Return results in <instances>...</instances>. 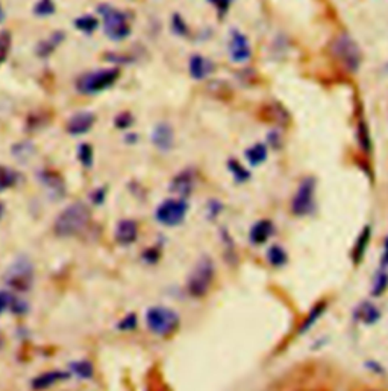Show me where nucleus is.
<instances>
[{
	"mask_svg": "<svg viewBox=\"0 0 388 391\" xmlns=\"http://www.w3.org/2000/svg\"><path fill=\"white\" fill-rule=\"evenodd\" d=\"M89 222V210L82 203H75L59 213L55 221V233L58 236H76Z\"/></svg>",
	"mask_w": 388,
	"mask_h": 391,
	"instance_id": "obj_1",
	"label": "nucleus"
},
{
	"mask_svg": "<svg viewBox=\"0 0 388 391\" xmlns=\"http://www.w3.org/2000/svg\"><path fill=\"white\" fill-rule=\"evenodd\" d=\"M213 280H214V263L211 262V259H208V257H203L202 261L197 262L194 270L192 271V274H189L188 283H187L188 294L194 299L203 297L206 292L210 291Z\"/></svg>",
	"mask_w": 388,
	"mask_h": 391,
	"instance_id": "obj_2",
	"label": "nucleus"
},
{
	"mask_svg": "<svg viewBox=\"0 0 388 391\" xmlns=\"http://www.w3.org/2000/svg\"><path fill=\"white\" fill-rule=\"evenodd\" d=\"M146 324L155 335H170L179 326V315L166 306H153L146 313Z\"/></svg>",
	"mask_w": 388,
	"mask_h": 391,
	"instance_id": "obj_3",
	"label": "nucleus"
},
{
	"mask_svg": "<svg viewBox=\"0 0 388 391\" xmlns=\"http://www.w3.org/2000/svg\"><path fill=\"white\" fill-rule=\"evenodd\" d=\"M332 53L340 63L349 69L350 72H357L361 64V50L358 44L349 35L343 34L332 43Z\"/></svg>",
	"mask_w": 388,
	"mask_h": 391,
	"instance_id": "obj_4",
	"label": "nucleus"
},
{
	"mask_svg": "<svg viewBox=\"0 0 388 391\" xmlns=\"http://www.w3.org/2000/svg\"><path fill=\"white\" fill-rule=\"evenodd\" d=\"M120 72L117 69H105L102 72L88 74L84 78L79 79L78 90L85 95H94L102 90H106L108 87H111L117 79H119Z\"/></svg>",
	"mask_w": 388,
	"mask_h": 391,
	"instance_id": "obj_5",
	"label": "nucleus"
},
{
	"mask_svg": "<svg viewBox=\"0 0 388 391\" xmlns=\"http://www.w3.org/2000/svg\"><path fill=\"white\" fill-rule=\"evenodd\" d=\"M101 14L103 15V26L105 32L113 40H123L131 34V26L126 20L124 14L114 10L113 6L102 5Z\"/></svg>",
	"mask_w": 388,
	"mask_h": 391,
	"instance_id": "obj_6",
	"label": "nucleus"
},
{
	"mask_svg": "<svg viewBox=\"0 0 388 391\" xmlns=\"http://www.w3.org/2000/svg\"><path fill=\"white\" fill-rule=\"evenodd\" d=\"M188 212V204L182 198H170L159 204L157 209V219L162 226L175 227L185 219Z\"/></svg>",
	"mask_w": 388,
	"mask_h": 391,
	"instance_id": "obj_7",
	"label": "nucleus"
},
{
	"mask_svg": "<svg viewBox=\"0 0 388 391\" xmlns=\"http://www.w3.org/2000/svg\"><path fill=\"white\" fill-rule=\"evenodd\" d=\"M32 280H34L32 263L26 259L14 262L5 275V282L17 291H28L32 287Z\"/></svg>",
	"mask_w": 388,
	"mask_h": 391,
	"instance_id": "obj_8",
	"label": "nucleus"
},
{
	"mask_svg": "<svg viewBox=\"0 0 388 391\" xmlns=\"http://www.w3.org/2000/svg\"><path fill=\"white\" fill-rule=\"evenodd\" d=\"M314 197H315V181L314 179H305L299 188H297L293 201L292 210L296 217H305L314 209Z\"/></svg>",
	"mask_w": 388,
	"mask_h": 391,
	"instance_id": "obj_9",
	"label": "nucleus"
},
{
	"mask_svg": "<svg viewBox=\"0 0 388 391\" xmlns=\"http://www.w3.org/2000/svg\"><path fill=\"white\" fill-rule=\"evenodd\" d=\"M229 52L236 63H245L250 58V44L247 39L238 31H233L229 41Z\"/></svg>",
	"mask_w": 388,
	"mask_h": 391,
	"instance_id": "obj_10",
	"label": "nucleus"
},
{
	"mask_svg": "<svg viewBox=\"0 0 388 391\" xmlns=\"http://www.w3.org/2000/svg\"><path fill=\"white\" fill-rule=\"evenodd\" d=\"M94 125V116L92 113L84 111V113H78L71 118L67 123V131L70 135H84V132L92 130V127Z\"/></svg>",
	"mask_w": 388,
	"mask_h": 391,
	"instance_id": "obj_11",
	"label": "nucleus"
},
{
	"mask_svg": "<svg viewBox=\"0 0 388 391\" xmlns=\"http://www.w3.org/2000/svg\"><path fill=\"white\" fill-rule=\"evenodd\" d=\"M273 232H275V227H273L272 222L267 221V219H263V221L255 222V224L252 226L249 238H250L252 244L261 245V244H264V242L268 241L270 236L273 235Z\"/></svg>",
	"mask_w": 388,
	"mask_h": 391,
	"instance_id": "obj_12",
	"label": "nucleus"
},
{
	"mask_svg": "<svg viewBox=\"0 0 388 391\" xmlns=\"http://www.w3.org/2000/svg\"><path fill=\"white\" fill-rule=\"evenodd\" d=\"M193 186H194L193 174L188 172V171H184V172L178 174L175 179L171 180L170 191L176 193V195H179V197L184 200V197H187V195L192 193Z\"/></svg>",
	"mask_w": 388,
	"mask_h": 391,
	"instance_id": "obj_13",
	"label": "nucleus"
},
{
	"mask_svg": "<svg viewBox=\"0 0 388 391\" xmlns=\"http://www.w3.org/2000/svg\"><path fill=\"white\" fill-rule=\"evenodd\" d=\"M137 235H138L137 224H135V222L131 219L120 221L119 226H117V228H115V239H117V242L122 245H129V244L135 242Z\"/></svg>",
	"mask_w": 388,
	"mask_h": 391,
	"instance_id": "obj_14",
	"label": "nucleus"
},
{
	"mask_svg": "<svg viewBox=\"0 0 388 391\" xmlns=\"http://www.w3.org/2000/svg\"><path fill=\"white\" fill-rule=\"evenodd\" d=\"M213 69L214 64L208 58H205L202 55H193L189 58L188 70H189V75H192L194 79H205L213 72Z\"/></svg>",
	"mask_w": 388,
	"mask_h": 391,
	"instance_id": "obj_15",
	"label": "nucleus"
},
{
	"mask_svg": "<svg viewBox=\"0 0 388 391\" xmlns=\"http://www.w3.org/2000/svg\"><path fill=\"white\" fill-rule=\"evenodd\" d=\"M26 309H28V305L22 299L13 296L8 291H0V315L6 310H11L14 314H24Z\"/></svg>",
	"mask_w": 388,
	"mask_h": 391,
	"instance_id": "obj_16",
	"label": "nucleus"
},
{
	"mask_svg": "<svg viewBox=\"0 0 388 391\" xmlns=\"http://www.w3.org/2000/svg\"><path fill=\"white\" fill-rule=\"evenodd\" d=\"M152 140L157 148L162 151H168L173 146V130L168 127L167 123H159V125L153 130Z\"/></svg>",
	"mask_w": 388,
	"mask_h": 391,
	"instance_id": "obj_17",
	"label": "nucleus"
},
{
	"mask_svg": "<svg viewBox=\"0 0 388 391\" xmlns=\"http://www.w3.org/2000/svg\"><path fill=\"white\" fill-rule=\"evenodd\" d=\"M67 378H69V373H66V371H59V370L48 371V373H43V375L35 378L32 380V387L35 390H46L52 385L58 384V382L66 380Z\"/></svg>",
	"mask_w": 388,
	"mask_h": 391,
	"instance_id": "obj_18",
	"label": "nucleus"
},
{
	"mask_svg": "<svg viewBox=\"0 0 388 391\" xmlns=\"http://www.w3.org/2000/svg\"><path fill=\"white\" fill-rule=\"evenodd\" d=\"M379 317H381V313H379L378 308L372 303H367V301L366 303H361L357 309V318L366 324L376 323Z\"/></svg>",
	"mask_w": 388,
	"mask_h": 391,
	"instance_id": "obj_19",
	"label": "nucleus"
},
{
	"mask_svg": "<svg viewBox=\"0 0 388 391\" xmlns=\"http://www.w3.org/2000/svg\"><path fill=\"white\" fill-rule=\"evenodd\" d=\"M246 158L252 166H258L261 163L266 162L267 158V148L264 144H255L254 146H250L246 149Z\"/></svg>",
	"mask_w": 388,
	"mask_h": 391,
	"instance_id": "obj_20",
	"label": "nucleus"
},
{
	"mask_svg": "<svg viewBox=\"0 0 388 391\" xmlns=\"http://www.w3.org/2000/svg\"><path fill=\"white\" fill-rule=\"evenodd\" d=\"M70 369L80 379H89L94 373L92 362H88L85 359L84 361H75L73 364H70Z\"/></svg>",
	"mask_w": 388,
	"mask_h": 391,
	"instance_id": "obj_21",
	"label": "nucleus"
},
{
	"mask_svg": "<svg viewBox=\"0 0 388 391\" xmlns=\"http://www.w3.org/2000/svg\"><path fill=\"white\" fill-rule=\"evenodd\" d=\"M368 241H370V228L366 227L363 230V233L358 236L357 245L354 248V259H355V262H359L361 259H363V256L366 253V248L368 245Z\"/></svg>",
	"mask_w": 388,
	"mask_h": 391,
	"instance_id": "obj_22",
	"label": "nucleus"
},
{
	"mask_svg": "<svg viewBox=\"0 0 388 391\" xmlns=\"http://www.w3.org/2000/svg\"><path fill=\"white\" fill-rule=\"evenodd\" d=\"M267 259L273 266H282L287 262V253L284 252L282 247L273 245V247L268 248Z\"/></svg>",
	"mask_w": 388,
	"mask_h": 391,
	"instance_id": "obj_23",
	"label": "nucleus"
},
{
	"mask_svg": "<svg viewBox=\"0 0 388 391\" xmlns=\"http://www.w3.org/2000/svg\"><path fill=\"white\" fill-rule=\"evenodd\" d=\"M17 181V174L5 166H0V192L13 188Z\"/></svg>",
	"mask_w": 388,
	"mask_h": 391,
	"instance_id": "obj_24",
	"label": "nucleus"
},
{
	"mask_svg": "<svg viewBox=\"0 0 388 391\" xmlns=\"http://www.w3.org/2000/svg\"><path fill=\"white\" fill-rule=\"evenodd\" d=\"M62 39H64V35H62V32H57L55 35H52V39L48 40V41H44L41 43L40 46H38V53L41 57H48L49 53L55 49L58 44L62 41Z\"/></svg>",
	"mask_w": 388,
	"mask_h": 391,
	"instance_id": "obj_25",
	"label": "nucleus"
},
{
	"mask_svg": "<svg viewBox=\"0 0 388 391\" xmlns=\"http://www.w3.org/2000/svg\"><path fill=\"white\" fill-rule=\"evenodd\" d=\"M387 288H388V274L385 270H382V271H379L375 277V285L372 289V294L381 296L387 291Z\"/></svg>",
	"mask_w": 388,
	"mask_h": 391,
	"instance_id": "obj_26",
	"label": "nucleus"
},
{
	"mask_svg": "<svg viewBox=\"0 0 388 391\" xmlns=\"http://www.w3.org/2000/svg\"><path fill=\"white\" fill-rule=\"evenodd\" d=\"M11 43H13V39H11L10 32L8 31L0 32V64L3 63L8 57V53H10Z\"/></svg>",
	"mask_w": 388,
	"mask_h": 391,
	"instance_id": "obj_27",
	"label": "nucleus"
},
{
	"mask_svg": "<svg viewBox=\"0 0 388 391\" xmlns=\"http://www.w3.org/2000/svg\"><path fill=\"white\" fill-rule=\"evenodd\" d=\"M76 28L80 29L82 32L92 34L97 28V20L94 19V17H92V15L80 17V19L76 20Z\"/></svg>",
	"mask_w": 388,
	"mask_h": 391,
	"instance_id": "obj_28",
	"label": "nucleus"
},
{
	"mask_svg": "<svg viewBox=\"0 0 388 391\" xmlns=\"http://www.w3.org/2000/svg\"><path fill=\"white\" fill-rule=\"evenodd\" d=\"M229 170L232 171L233 177H236V180L238 181H246L250 177L246 167H243L238 162H229Z\"/></svg>",
	"mask_w": 388,
	"mask_h": 391,
	"instance_id": "obj_29",
	"label": "nucleus"
},
{
	"mask_svg": "<svg viewBox=\"0 0 388 391\" xmlns=\"http://www.w3.org/2000/svg\"><path fill=\"white\" fill-rule=\"evenodd\" d=\"M79 158L85 167H92L93 165V148L89 145H82L79 148Z\"/></svg>",
	"mask_w": 388,
	"mask_h": 391,
	"instance_id": "obj_30",
	"label": "nucleus"
},
{
	"mask_svg": "<svg viewBox=\"0 0 388 391\" xmlns=\"http://www.w3.org/2000/svg\"><path fill=\"white\" fill-rule=\"evenodd\" d=\"M55 11V5H53L52 0H40V2L35 5V14L38 15H49Z\"/></svg>",
	"mask_w": 388,
	"mask_h": 391,
	"instance_id": "obj_31",
	"label": "nucleus"
},
{
	"mask_svg": "<svg viewBox=\"0 0 388 391\" xmlns=\"http://www.w3.org/2000/svg\"><path fill=\"white\" fill-rule=\"evenodd\" d=\"M324 303H322V305H319L317 308H314L312 310H311V315L305 320V323H303V326H302V332H305L306 329L308 327H311L314 323H315V320H317L322 314H323V310H324Z\"/></svg>",
	"mask_w": 388,
	"mask_h": 391,
	"instance_id": "obj_32",
	"label": "nucleus"
},
{
	"mask_svg": "<svg viewBox=\"0 0 388 391\" xmlns=\"http://www.w3.org/2000/svg\"><path fill=\"white\" fill-rule=\"evenodd\" d=\"M132 123V118H131V114H128V113H123V114H120L119 118L115 119V125L119 127V128H128L129 125Z\"/></svg>",
	"mask_w": 388,
	"mask_h": 391,
	"instance_id": "obj_33",
	"label": "nucleus"
},
{
	"mask_svg": "<svg viewBox=\"0 0 388 391\" xmlns=\"http://www.w3.org/2000/svg\"><path fill=\"white\" fill-rule=\"evenodd\" d=\"M211 5L217 8L219 13H227L232 4V0H208Z\"/></svg>",
	"mask_w": 388,
	"mask_h": 391,
	"instance_id": "obj_34",
	"label": "nucleus"
},
{
	"mask_svg": "<svg viewBox=\"0 0 388 391\" xmlns=\"http://www.w3.org/2000/svg\"><path fill=\"white\" fill-rule=\"evenodd\" d=\"M135 326H137V318H135V315H128L119 324L120 329H134Z\"/></svg>",
	"mask_w": 388,
	"mask_h": 391,
	"instance_id": "obj_35",
	"label": "nucleus"
},
{
	"mask_svg": "<svg viewBox=\"0 0 388 391\" xmlns=\"http://www.w3.org/2000/svg\"><path fill=\"white\" fill-rule=\"evenodd\" d=\"M384 263L388 265V239L385 241V248H384Z\"/></svg>",
	"mask_w": 388,
	"mask_h": 391,
	"instance_id": "obj_36",
	"label": "nucleus"
},
{
	"mask_svg": "<svg viewBox=\"0 0 388 391\" xmlns=\"http://www.w3.org/2000/svg\"><path fill=\"white\" fill-rule=\"evenodd\" d=\"M3 20V10H2V6H0V22Z\"/></svg>",
	"mask_w": 388,
	"mask_h": 391,
	"instance_id": "obj_37",
	"label": "nucleus"
},
{
	"mask_svg": "<svg viewBox=\"0 0 388 391\" xmlns=\"http://www.w3.org/2000/svg\"><path fill=\"white\" fill-rule=\"evenodd\" d=\"M2 213H3V206L0 204V218H2Z\"/></svg>",
	"mask_w": 388,
	"mask_h": 391,
	"instance_id": "obj_38",
	"label": "nucleus"
}]
</instances>
